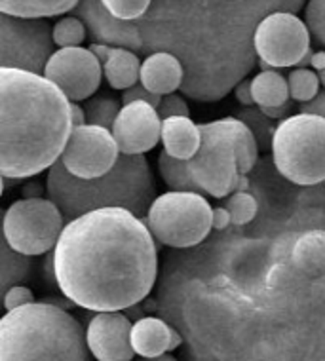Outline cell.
<instances>
[{
  "label": "cell",
  "instance_id": "obj_43",
  "mask_svg": "<svg viewBox=\"0 0 325 361\" xmlns=\"http://www.w3.org/2000/svg\"><path fill=\"white\" fill-rule=\"evenodd\" d=\"M44 302H48V305L57 306V308H61V310H65V312L73 310V308H75V306H76L75 302L67 299V297H63V299H61V297H46Z\"/></svg>",
  "mask_w": 325,
  "mask_h": 361
},
{
  "label": "cell",
  "instance_id": "obj_17",
  "mask_svg": "<svg viewBox=\"0 0 325 361\" xmlns=\"http://www.w3.org/2000/svg\"><path fill=\"white\" fill-rule=\"evenodd\" d=\"M183 80L185 71L176 56L166 51H154L145 57L141 67V86L149 90L150 94L160 97L176 94L177 90H181Z\"/></svg>",
  "mask_w": 325,
  "mask_h": 361
},
{
  "label": "cell",
  "instance_id": "obj_18",
  "mask_svg": "<svg viewBox=\"0 0 325 361\" xmlns=\"http://www.w3.org/2000/svg\"><path fill=\"white\" fill-rule=\"evenodd\" d=\"M162 145L171 158L190 162L202 147L200 126L192 118L162 120Z\"/></svg>",
  "mask_w": 325,
  "mask_h": 361
},
{
  "label": "cell",
  "instance_id": "obj_27",
  "mask_svg": "<svg viewBox=\"0 0 325 361\" xmlns=\"http://www.w3.org/2000/svg\"><path fill=\"white\" fill-rule=\"evenodd\" d=\"M122 106L118 99L114 97H92L84 103V112H86V122L88 126H97V128H105V130H113L114 122L122 112Z\"/></svg>",
  "mask_w": 325,
  "mask_h": 361
},
{
  "label": "cell",
  "instance_id": "obj_20",
  "mask_svg": "<svg viewBox=\"0 0 325 361\" xmlns=\"http://www.w3.org/2000/svg\"><path fill=\"white\" fill-rule=\"evenodd\" d=\"M76 8L78 2L75 0H0V13L19 19L57 18L75 12Z\"/></svg>",
  "mask_w": 325,
  "mask_h": 361
},
{
  "label": "cell",
  "instance_id": "obj_49",
  "mask_svg": "<svg viewBox=\"0 0 325 361\" xmlns=\"http://www.w3.org/2000/svg\"><path fill=\"white\" fill-rule=\"evenodd\" d=\"M133 361H179L177 357H173L171 354H164L160 355V357H141V360H133Z\"/></svg>",
  "mask_w": 325,
  "mask_h": 361
},
{
  "label": "cell",
  "instance_id": "obj_16",
  "mask_svg": "<svg viewBox=\"0 0 325 361\" xmlns=\"http://www.w3.org/2000/svg\"><path fill=\"white\" fill-rule=\"evenodd\" d=\"M75 16L88 29L90 38L95 44H106L120 50H130L135 54L143 51V37L137 23L120 21L109 12L101 0H84L78 2Z\"/></svg>",
  "mask_w": 325,
  "mask_h": 361
},
{
  "label": "cell",
  "instance_id": "obj_29",
  "mask_svg": "<svg viewBox=\"0 0 325 361\" xmlns=\"http://www.w3.org/2000/svg\"><path fill=\"white\" fill-rule=\"evenodd\" d=\"M86 37H88V29L76 16H67L54 23V42L59 50L80 48Z\"/></svg>",
  "mask_w": 325,
  "mask_h": 361
},
{
  "label": "cell",
  "instance_id": "obj_15",
  "mask_svg": "<svg viewBox=\"0 0 325 361\" xmlns=\"http://www.w3.org/2000/svg\"><path fill=\"white\" fill-rule=\"evenodd\" d=\"M132 319L124 312H103L86 325L88 348L97 361H133Z\"/></svg>",
  "mask_w": 325,
  "mask_h": 361
},
{
  "label": "cell",
  "instance_id": "obj_1",
  "mask_svg": "<svg viewBox=\"0 0 325 361\" xmlns=\"http://www.w3.org/2000/svg\"><path fill=\"white\" fill-rule=\"evenodd\" d=\"M302 6L300 0H158L137 21L141 54L176 56L185 71L183 95L215 103L255 69L257 25L270 13Z\"/></svg>",
  "mask_w": 325,
  "mask_h": 361
},
{
  "label": "cell",
  "instance_id": "obj_31",
  "mask_svg": "<svg viewBox=\"0 0 325 361\" xmlns=\"http://www.w3.org/2000/svg\"><path fill=\"white\" fill-rule=\"evenodd\" d=\"M105 6L120 21L137 23L139 19H143L149 13L152 2L150 0H106Z\"/></svg>",
  "mask_w": 325,
  "mask_h": 361
},
{
  "label": "cell",
  "instance_id": "obj_36",
  "mask_svg": "<svg viewBox=\"0 0 325 361\" xmlns=\"http://www.w3.org/2000/svg\"><path fill=\"white\" fill-rule=\"evenodd\" d=\"M299 112L302 114H314V116H321L325 118V90L319 92V95L314 101L307 103V105H299Z\"/></svg>",
  "mask_w": 325,
  "mask_h": 361
},
{
  "label": "cell",
  "instance_id": "obj_23",
  "mask_svg": "<svg viewBox=\"0 0 325 361\" xmlns=\"http://www.w3.org/2000/svg\"><path fill=\"white\" fill-rule=\"evenodd\" d=\"M251 92L259 109H274L289 103L288 78L278 71L272 73H259L251 78Z\"/></svg>",
  "mask_w": 325,
  "mask_h": 361
},
{
  "label": "cell",
  "instance_id": "obj_13",
  "mask_svg": "<svg viewBox=\"0 0 325 361\" xmlns=\"http://www.w3.org/2000/svg\"><path fill=\"white\" fill-rule=\"evenodd\" d=\"M103 65L88 48H65L57 50L46 65L44 78L54 82L70 103L92 99L99 90Z\"/></svg>",
  "mask_w": 325,
  "mask_h": 361
},
{
  "label": "cell",
  "instance_id": "obj_9",
  "mask_svg": "<svg viewBox=\"0 0 325 361\" xmlns=\"http://www.w3.org/2000/svg\"><path fill=\"white\" fill-rule=\"evenodd\" d=\"M54 25L46 19H19L0 13V69L44 76L56 54Z\"/></svg>",
  "mask_w": 325,
  "mask_h": 361
},
{
  "label": "cell",
  "instance_id": "obj_7",
  "mask_svg": "<svg viewBox=\"0 0 325 361\" xmlns=\"http://www.w3.org/2000/svg\"><path fill=\"white\" fill-rule=\"evenodd\" d=\"M143 223L158 243L185 250L209 236L213 228V207L196 192L160 194L150 206Z\"/></svg>",
  "mask_w": 325,
  "mask_h": 361
},
{
  "label": "cell",
  "instance_id": "obj_39",
  "mask_svg": "<svg viewBox=\"0 0 325 361\" xmlns=\"http://www.w3.org/2000/svg\"><path fill=\"white\" fill-rule=\"evenodd\" d=\"M231 223L232 217L225 206L215 207V209H213V228H215V231H225V228H228V224Z\"/></svg>",
  "mask_w": 325,
  "mask_h": 361
},
{
  "label": "cell",
  "instance_id": "obj_2",
  "mask_svg": "<svg viewBox=\"0 0 325 361\" xmlns=\"http://www.w3.org/2000/svg\"><path fill=\"white\" fill-rule=\"evenodd\" d=\"M54 262L63 297L97 314L124 312L157 283L158 245L143 219L109 207L65 224Z\"/></svg>",
  "mask_w": 325,
  "mask_h": 361
},
{
  "label": "cell",
  "instance_id": "obj_10",
  "mask_svg": "<svg viewBox=\"0 0 325 361\" xmlns=\"http://www.w3.org/2000/svg\"><path fill=\"white\" fill-rule=\"evenodd\" d=\"M198 126L202 131V147L188 162L190 173L204 194L217 200L231 198L242 177L236 149L217 120Z\"/></svg>",
  "mask_w": 325,
  "mask_h": 361
},
{
  "label": "cell",
  "instance_id": "obj_26",
  "mask_svg": "<svg viewBox=\"0 0 325 361\" xmlns=\"http://www.w3.org/2000/svg\"><path fill=\"white\" fill-rule=\"evenodd\" d=\"M236 118L242 120L257 139L259 150H270L272 149V141H274V133L278 130V124H274V120H270L269 116H264L263 111L257 106H244L242 111L236 112Z\"/></svg>",
  "mask_w": 325,
  "mask_h": 361
},
{
  "label": "cell",
  "instance_id": "obj_50",
  "mask_svg": "<svg viewBox=\"0 0 325 361\" xmlns=\"http://www.w3.org/2000/svg\"><path fill=\"white\" fill-rule=\"evenodd\" d=\"M318 76H319V82H321V86L325 87V71L324 73H318Z\"/></svg>",
  "mask_w": 325,
  "mask_h": 361
},
{
  "label": "cell",
  "instance_id": "obj_30",
  "mask_svg": "<svg viewBox=\"0 0 325 361\" xmlns=\"http://www.w3.org/2000/svg\"><path fill=\"white\" fill-rule=\"evenodd\" d=\"M226 209L231 213L232 224L244 226L251 223L257 217L259 212V202L253 194L250 192H234L231 198L226 200Z\"/></svg>",
  "mask_w": 325,
  "mask_h": 361
},
{
  "label": "cell",
  "instance_id": "obj_12",
  "mask_svg": "<svg viewBox=\"0 0 325 361\" xmlns=\"http://www.w3.org/2000/svg\"><path fill=\"white\" fill-rule=\"evenodd\" d=\"M120 158L113 131L97 126L75 128L61 154V164L70 175L82 180L105 177L114 169Z\"/></svg>",
  "mask_w": 325,
  "mask_h": 361
},
{
  "label": "cell",
  "instance_id": "obj_28",
  "mask_svg": "<svg viewBox=\"0 0 325 361\" xmlns=\"http://www.w3.org/2000/svg\"><path fill=\"white\" fill-rule=\"evenodd\" d=\"M289 97L299 105H307L319 95V76L312 69H295L288 76Z\"/></svg>",
  "mask_w": 325,
  "mask_h": 361
},
{
  "label": "cell",
  "instance_id": "obj_48",
  "mask_svg": "<svg viewBox=\"0 0 325 361\" xmlns=\"http://www.w3.org/2000/svg\"><path fill=\"white\" fill-rule=\"evenodd\" d=\"M247 187H250V179L242 175L240 180H238V187H236V192H247Z\"/></svg>",
  "mask_w": 325,
  "mask_h": 361
},
{
  "label": "cell",
  "instance_id": "obj_24",
  "mask_svg": "<svg viewBox=\"0 0 325 361\" xmlns=\"http://www.w3.org/2000/svg\"><path fill=\"white\" fill-rule=\"evenodd\" d=\"M31 257L18 253L8 245L6 240H2V251H0V289H2V297L10 289L18 287V283H23L31 276Z\"/></svg>",
  "mask_w": 325,
  "mask_h": 361
},
{
  "label": "cell",
  "instance_id": "obj_11",
  "mask_svg": "<svg viewBox=\"0 0 325 361\" xmlns=\"http://www.w3.org/2000/svg\"><path fill=\"white\" fill-rule=\"evenodd\" d=\"M312 32L307 21L291 12H274L257 25L253 46L259 61L274 69L297 67L310 51Z\"/></svg>",
  "mask_w": 325,
  "mask_h": 361
},
{
  "label": "cell",
  "instance_id": "obj_14",
  "mask_svg": "<svg viewBox=\"0 0 325 361\" xmlns=\"http://www.w3.org/2000/svg\"><path fill=\"white\" fill-rule=\"evenodd\" d=\"M111 131L120 154L145 156L162 141V118L149 103H132L122 106Z\"/></svg>",
  "mask_w": 325,
  "mask_h": 361
},
{
  "label": "cell",
  "instance_id": "obj_38",
  "mask_svg": "<svg viewBox=\"0 0 325 361\" xmlns=\"http://www.w3.org/2000/svg\"><path fill=\"white\" fill-rule=\"evenodd\" d=\"M234 95L236 99L242 103L244 106H253L255 105V99H253V92H251V80H242L234 87Z\"/></svg>",
  "mask_w": 325,
  "mask_h": 361
},
{
  "label": "cell",
  "instance_id": "obj_46",
  "mask_svg": "<svg viewBox=\"0 0 325 361\" xmlns=\"http://www.w3.org/2000/svg\"><path fill=\"white\" fill-rule=\"evenodd\" d=\"M181 344H183V336L173 329L171 331V344H169V352H173L176 348H179Z\"/></svg>",
  "mask_w": 325,
  "mask_h": 361
},
{
  "label": "cell",
  "instance_id": "obj_37",
  "mask_svg": "<svg viewBox=\"0 0 325 361\" xmlns=\"http://www.w3.org/2000/svg\"><path fill=\"white\" fill-rule=\"evenodd\" d=\"M21 192H23V198L25 200H38V198H44V192L48 194V188L37 179L25 180V185L21 188Z\"/></svg>",
  "mask_w": 325,
  "mask_h": 361
},
{
  "label": "cell",
  "instance_id": "obj_6",
  "mask_svg": "<svg viewBox=\"0 0 325 361\" xmlns=\"http://www.w3.org/2000/svg\"><path fill=\"white\" fill-rule=\"evenodd\" d=\"M276 169L299 187L325 180V118L314 114H293L278 122L272 141Z\"/></svg>",
  "mask_w": 325,
  "mask_h": 361
},
{
  "label": "cell",
  "instance_id": "obj_3",
  "mask_svg": "<svg viewBox=\"0 0 325 361\" xmlns=\"http://www.w3.org/2000/svg\"><path fill=\"white\" fill-rule=\"evenodd\" d=\"M67 95L40 75L0 69V173L29 180L50 171L73 135Z\"/></svg>",
  "mask_w": 325,
  "mask_h": 361
},
{
  "label": "cell",
  "instance_id": "obj_35",
  "mask_svg": "<svg viewBox=\"0 0 325 361\" xmlns=\"http://www.w3.org/2000/svg\"><path fill=\"white\" fill-rule=\"evenodd\" d=\"M132 103H149L154 109H158L162 103V97L157 94H150L149 90H145L141 84H137V86H133L132 90L122 94V105H132Z\"/></svg>",
  "mask_w": 325,
  "mask_h": 361
},
{
  "label": "cell",
  "instance_id": "obj_25",
  "mask_svg": "<svg viewBox=\"0 0 325 361\" xmlns=\"http://www.w3.org/2000/svg\"><path fill=\"white\" fill-rule=\"evenodd\" d=\"M158 169H160V175H162L164 183H166L168 188H171L173 192L204 194L202 192V188L198 187V183L194 180L192 173H190L188 162L171 158L168 152H164L162 150L160 156H158Z\"/></svg>",
  "mask_w": 325,
  "mask_h": 361
},
{
  "label": "cell",
  "instance_id": "obj_21",
  "mask_svg": "<svg viewBox=\"0 0 325 361\" xmlns=\"http://www.w3.org/2000/svg\"><path fill=\"white\" fill-rule=\"evenodd\" d=\"M141 67L143 63L135 51L116 48L111 59L103 65V75L113 90L128 92L141 82Z\"/></svg>",
  "mask_w": 325,
  "mask_h": 361
},
{
  "label": "cell",
  "instance_id": "obj_5",
  "mask_svg": "<svg viewBox=\"0 0 325 361\" xmlns=\"http://www.w3.org/2000/svg\"><path fill=\"white\" fill-rule=\"evenodd\" d=\"M86 327L44 300L0 319V361H90Z\"/></svg>",
  "mask_w": 325,
  "mask_h": 361
},
{
  "label": "cell",
  "instance_id": "obj_4",
  "mask_svg": "<svg viewBox=\"0 0 325 361\" xmlns=\"http://www.w3.org/2000/svg\"><path fill=\"white\" fill-rule=\"evenodd\" d=\"M48 198L59 207L67 223L92 212L118 207L145 219L157 196V180L145 156L120 154L114 169L105 177L82 180L70 175L61 160L46 177Z\"/></svg>",
  "mask_w": 325,
  "mask_h": 361
},
{
  "label": "cell",
  "instance_id": "obj_41",
  "mask_svg": "<svg viewBox=\"0 0 325 361\" xmlns=\"http://www.w3.org/2000/svg\"><path fill=\"white\" fill-rule=\"evenodd\" d=\"M44 278L48 286L54 287V289H59V286H57V276H56V262H54V251L46 255Z\"/></svg>",
  "mask_w": 325,
  "mask_h": 361
},
{
  "label": "cell",
  "instance_id": "obj_34",
  "mask_svg": "<svg viewBox=\"0 0 325 361\" xmlns=\"http://www.w3.org/2000/svg\"><path fill=\"white\" fill-rule=\"evenodd\" d=\"M35 302V295L29 287L18 286L10 289V291L4 295V308L6 312L18 310V308H23V306H29Z\"/></svg>",
  "mask_w": 325,
  "mask_h": 361
},
{
  "label": "cell",
  "instance_id": "obj_44",
  "mask_svg": "<svg viewBox=\"0 0 325 361\" xmlns=\"http://www.w3.org/2000/svg\"><path fill=\"white\" fill-rule=\"evenodd\" d=\"M124 314L132 319V324H137V322H141L143 318H147V316H145V308L141 305H135L132 306V308H128V310H124Z\"/></svg>",
  "mask_w": 325,
  "mask_h": 361
},
{
  "label": "cell",
  "instance_id": "obj_47",
  "mask_svg": "<svg viewBox=\"0 0 325 361\" xmlns=\"http://www.w3.org/2000/svg\"><path fill=\"white\" fill-rule=\"evenodd\" d=\"M314 54H316V51H312V50L308 51L307 56L300 59V63H299V65H297V69H308V67H312Z\"/></svg>",
  "mask_w": 325,
  "mask_h": 361
},
{
  "label": "cell",
  "instance_id": "obj_42",
  "mask_svg": "<svg viewBox=\"0 0 325 361\" xmlns=\"http://www.w3.org/2000/svg\"><path fill=\"white\" fill-rule=\"evenodd\" d=\"M70 111H73V126L75 128H82V126H86V112H84V106H80L78 103H73L70 106Z\"/></svg>",
  "mask_w": 325,
  "mask_h": 361
},
{
  "label": "cell",
  "instance_id": "obj_22",
  "mask_svg": "<svg viewBox=\"0 0 325 361\" xmlns=\"http://www.w3.org/2000/svg\"><path fill=\"white\" fill-rule=\"evenodd\" d=\"M219 126L223 128L226 135L231 137L234 149L238 154V168H240V175H247L251 169L255 168L257 158H259V145L253 135V131L247 126L238 120L236 116H228V118L217 120Z\"/></svg>",
  "mask_w": 325,
  "mask_h": 361
},
{
  "label": "cell",
  "instance_id": "obj_32",
  "mask_svg": "<svg viewBox=\"0 0 325 361\" xmlns=\"http://www.w3.org/2000/svg\"><path fill=\"white\" fill-rule=\"evenodd\" d=\"M305 21L316 40L325 46V0H310L305 10Z\"/></svg>",
  "mask_w": 325,
  "mask_h": 361
},
{
  "label": "cell",
  "instance_id": "obj_33",
  "mask_svg": "<svg viewBox=\"0 0 325 361\" xmlns=\"http://www.w3.org/2000/svg\"><path fill=\"white\" fill-rule=\"evenodd\" d=\"M158 116L162 120L168 118H190V109H188L185 97L179 94H171L162 97V103L157 109Z\"/></svg>",
  "mask_w": 325,
  "mask_h": 361
},
{
  "label": "cell",
  "instance_id": "obj_8",
  "mask_svg": "<svg viewBox=\"0 0 325 361\" xmlns=\"http://www.w3.org/2000/svg\"><path fill=\"white\" fill-rule=\"evenodd\" d=\"M65 217L50 198L18 200L4 212V240L27 257L48 255L65 231Z\"/></svg>",
  "mask_w": 325,
  "mask_h": 361
},
{
  "label": "cell",
  "instance_id": "obj_19",
  "mask_svg": "<svg viewBox=\"0 0 325 361\" xmlns=\"http://www.w3.org/2000/svg\"><path fill=\"white\" fill-rule=\"evenodd\" d=\"M171 331L166 322L152 316H147L137 324H133L132 329V346L135 354L141 357H160L168 354L171 344Z\"/></svg>",
  "mask_w": 325,
  "mask_h": 361
},
{
  "label": "cell",
  "instance_id": "obj_40",
  "mask_svg": "<svg viewBox=\"0 0 325 361\" xmlns=\"http://www.w3.org/2000/svg\"><path fill=\"white\" fill-rule=\"evenodd\" d=\"M88 50L92 51L95 57H97V61H99L101 65H105V63L111 59V56H113V51L116 50V48H113V46H106V44L92 42V44H90Z\"/></svg>",
  "mask_w": 325,
  "mask_h": 361
},
{
  "label": "cell",
  "instance_id": "obj_45",
  "mask_svg": "<svg viewBox=\"0 0 325 361\" xmlns=\"http://www.w3.org/2000/svg\"><path fill=\"white\" fill-rule=\"evenodd\" d=\"M312 71L324 73L325 71V51H316L312 57Z\"/></svg>",
  "mask_w": 325,
  "mask_h": 361
}]
</instances>
